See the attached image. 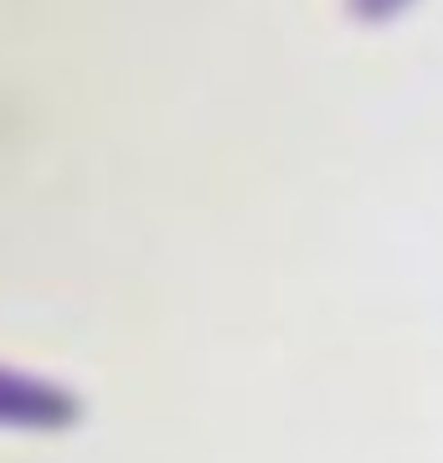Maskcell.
<instances>
[{
    "label": "cell",
    "mask_w": 443,
    "mask_h": 463,
    "mask_svg": "<svg viewBox=\"0 0 443 463\" xmlns=\"http://www.w3.org/2000/svg\"><path fill=\"white\" fill-rule=\"evenodd\" d=\"M82 422V402L63 381L0 365V428L5 432H67Z\"/></svg>",
    "instance_id": "cell-1"
},
{
    "label": "cell",
    "mask_w": 443,
    "mask_h": 463,
    "mask_svg": "<svg viewBox=\"0 0 443 463\" xmlns=\"http://www.w3.org/2000/svg\"><path fill=\"white\" fill-rule=\"evenodd\" d=\"M412 0H351V11L361 21H387V16H397V11H408Z\"/></svg>",
    "instance_id": "cell-2"
}]
</instances>
